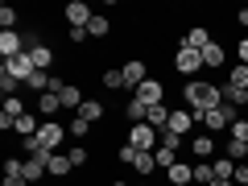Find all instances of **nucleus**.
Segmentation results:
<instances>
[{
    "label": "nucleus",
    "instance_id": "nucleus-1",
    "mask_svg": "<svg viewBox=\"0 0 248 186\" xmlns=\"http://www.w3.org/2000/svg\"><path fill=\"white\" fill-rule=\"evenodd\" d=\"M219 104H223V83H211V79H186L182 83V108H190L195 116L211 112Z\"/></svg>",
    "mask_w": 248,
    "mask_h": 186
},
{
    "label": "nucleus",
    "instance_id": "nucleus-2",
    "mask_svg": "<svg viewBox=\"0 0 248 186\" xmlns=\"http://www.w3.org/2000/svg\"><path fill=\"white\" fill-rule=\"evenodd\" d=\"M170 62H174V71L182 75V79H199V75L207 71V66H203V50H190V46H182V42L174 46Z\"/></svg>",
    "mask_w": 248,
    "mask_h": 186
},
{
    "label": "nucleus",
    "instance_id": "nucleus-3",
    "mask_svg": "<svg viewBox=\"0 0 248 186\" xmlns=\"http://www.w3.org/2000/svg\"><path fill=\"white\" fill-rule=\"evenodd\" d=\"M195 120H199V124H203L207 133H228L232 124H236V120H240V108H232V104H228V99H223V104H219V108H211V112H203V116H195Z\"/></svg>",
    "mask_w": 248,
    "mask_h": 186
},
{
    "label": "nucleus",
    "instance_id": "nucleus-4",
    "mask_svg": "<svg viewBox=\"0 0 248 186\" xmlns=\"http://www.w3.org/2000/svg\"><path fill=\"white\" fill-rule=\"evenodd\" d=\"M186 153H190V161H215L219 157V137L215 133H195V137H186Z\"/></svg>",
    "mask_w": 248,
    "mask_h": 186
},
{
    "label": "nucleus",
    "instance_id": "nucleus-5",
    "mask_svg": "<svg viewBox=\"0 0 248 186\" xmlns=\"http://www.w3.org/2000/svg\"><path fill=\"white\" fill-rule=\"evenodd\" d=\"M128 145L141 149V153H153L161 145V133L153 128V124H128Z\"/></svg>",
    "mask_w": 248,
    "mask_h": 186
},
{
    "label": "nucleus",
    "instance_id": "nucleus-6",
    "mask_svg": "<svg viewBox=\"0 0 248 186\" xmlns=\"http://www.w3.org/2000/svg\"><path fill=\"white\" fill-rule=\"evenodd\" d=\"M62 17H66V29H87L95 13H91V4H87V0H71V4L62 9Z\"/></svg>",
    "mask_w": 248,
    "mask_h": 186
},
{
    "label": "nucleus",
    "instance_id": "nucleus-7",
    "mask_svg": "<svg viewBox=\"0 0 248 186\" xmlns=\"http://www.w3.org/2000/svg\"><path fill=\"white\" fill-rule=\"evenodd\" d=\"M133 95L141 99L145 108H157V104H166V83H161V79H145L141 87L133 91Z\"/></svg>",
    "mask_w": 248,
    "mask_h": 186
},
{
    "label": "nucleus",
    "instance_id": "nucleus-8",
    "mask_svg": "<svg viewBox=\"0 0 248 186\" xmlns=\"http://www.w3.org/2000/svg\"><path fill=\"white\" fill-rule=\"evenodd\" d=\"M120 71H124V83H128V91H137L145 79H153V75H149V62H145V58H128Z\"/></svg>",
    "mask_w": 248,
    "mask_h": 186
},
{
    "label": "nucleus",
    "instance_id": "nucleus-9",
    "mask_svg": "<svg viewBox=\"0 0 248 186\" xmlns=\"http://www.w3.org/2000/svg\"><path fill=\"white\" fill-rule=\"evenodd\" d=\"M58 99H62V116H75V112H79V108H83V99H87V95H83L79 79H71V83H66V87L58 91Z\"/></svg>",
    "mask_w": 248,
    "mask_h": 186
},
{
    "label": "nucleus",
    "instance_id": "nucleus-10",
    "mask_svg": "<svg viewBox=\"0 0 248 186\" xmlns=\"http://www.w3.org/2000/svg\"><path fill=\"white\" fill-rule=\"evenodd\" d=\"M42 178H50V153H33V157H25V182L37 186Z\"/></svg>",
    "mask_w": 248,
    "mask_h": 186
},
{
    "label": "nucleus",
    "instance_id": "nucleus-11",
    "mask_svg": "<svg viewBox=\"0 0 248 186\" xmlns=\"http://www.w3.org/2000/svg\"><path fill=\"white\" fill-rule=\"evenodd\" d=\"M166 186H195V161H174L166 170Z\"/></svg>",
    "mask_w": 248,
    "mask_h": 186
},
{
    "label": "nucleus",
    "instance_id": "nucleus-12",
    "mask_svg": "<svg viewBox=\"0 0 248 186\" xmlns=\"http://www.w3.org/2000/svg\"><path fill=\"white\" fill-rule=\"evenodd\" d=\"M195 112L190 108H174V116H170V133H178V137H195Z\"/></svg>",
    "mask_w": 248,
    "mask_h": 186
},
{
    "label": "nucleus",
    "instance_id": "nucleus-13",
    "mask_svg": "<svg viewBox=\"0 0 248 186\" xmlns=\"http://www.w3.org/2000/svg\"><path fill=\"white\" fill-rule=\"evenodd\" d=\"M0 75H13V79H21V83H25L29 75H33V62H29V54H17V58L0 62Z\"/></svg>",
    "mask_w": 248,
    "mask_h": 186
},
{
    "label": "nucleus",
    "instance_id": "nucleus-14",
    "mask_svg": "<svg viewBox=\"0 0 248 186\" xmlns=\"http://www.w3.org/2000/svg\"><path fill=\"white\" fill-rule=\"evenodd\" d=\"M17 54H25V37H21V29L0 33V58L9 62V58H17Z\"/></svg>",
    "mask_w": 248,
    "mask_h": 186
},
{
    "label": "nucleus",
    "instance_id": "nucleus-15",
    "mask_svg": "<svg viewBox=\"0 0 248 186\" xmlns=\"http://www.w3.org/2000/svg\"><path fill=\"white\" fill-rule=\"evenodd\" d=\"M228 50H232V46H223L219 37H215V42L203 50V66H207V71H219V66H228Z\"/></svg>",
    "mask_w": 248,
    "mask_h": 186
},
{
    "label": "nucleus",
    "instance_id": "nucleus-16",
    "mask_svg": "<svg viewBox=\"0 0 248 186\" xmlns=\"http://www.w3.org/2000/svg\"><path fill=\"white\" fill-rule=\"evenodd\" d=\"M42 120H62V99L54 95V91H46V95H37V108H33Z\"/></svg>",
    "mask_w": 248,
    "mask_h": 186
},
{
    "label": "nucleus",
    "instance_id": "nucleus-17",
    "mask_svg": "<svg viewBox=\"0 0 248 186\" xmlns=\"http://www.w3.org/2000/svg\"><path fill=\"white\" fill-rule=\"evenodd\" d=\"M211 42H215V33L207 25H190V29H186V37H182V46H190V50H207Z\"/></svg>",
    "mask_w": 248,
    "mask_h": 186
},
{
    "label": "nucleus",
    "instance_id": "nucleus-18",
    "mask_svg": "<svg viewBox=\"0 0 248 186\" xmlns=\"http://www.w3.org/2000/svg\"><path fill=\"white\" fill-rule=\"evenodd\" d=\"M75 116H83L87 124H99V120H108V108H104V99H95V95H87L83 99V108Z\"/></svg>",
    "mask_w": 248,
    "mask_h": 186
},
{
    "label": "nucleus",
    "instance_id": "nucleus-19",
    "mask_svg": "<svg viewBox=\"0 0 248 186\" xmlns=\"http://www.w3.org/2000/svg\"><path fill=\"white\" fill-rule=\"evenodd\" d=\"M29 62H33V71L54 75V50H50V46H37V50H29Z\"/></svg>",
    "mask_w": 248,
    "mask_h": 186
},
{
    "label": "nucleus",
    "instance_id": "nucleus-20",
    "mask_svg": "<svg viewBox=\"0 0 248 186\" xmlns=\"http://www.w3.org/2000/svg\"><path fill=\"white\" fill-rule=\"evenodd\" d=\"M120 116H124L128 124H145V116H149V108H145V104H141L137 95H128V104L120 108Z\"/></svg>",
    "mask_w": 248,
    "mask_h": 186
},
{
    "label": "nucleus",
    "instance_id": "nucleus-21",
    "mask_svg": "<svg viewBox=\"0 0 248 186\" xmlns=\"http://www.w3.org/2000/svg\"><path fill=\"white\" fill-rule=\"evenodd\" d=\"M170 116H174V108H170V104H157V108H149L145 124H153L157 133H166V128H170Z\"/></svg>",
    "mask_w": 248,
    "mask_h": 186
},
{
    "label": "nucleus",
    "instance_id": "nucleus-22",
    "mask_svg": "<svg viewBox=\"0 0 248 186\" xmlns=\"http://www.w3.org/2000/svg\"><path fill=\"white\" fill-rule=\"evenodd\" d=\"M99 87H104V91H128V83H124V71H112V66H104V71H99Z\"/></svg>",
    "mask_w": 248,
    "mask_h": 186
},
{
    "label": "nucleus",
    "instance_id": "nucleus-23",
    "mask_svg": "<svg viewBox=\"0 0 248 186\" xmlns=\"http://www.w3.org/2000/svg\"><path fill=\"white\" fill-rule=\"evenodd\" d=\"M66 133H71V141H87L95 133V124H87L83 116H66Z\"/></svg>",
    "mask_w": 248,
    "mask_h": 186
},
{
    "label": "nucleus",
    "instance_id": "nucleus-24",
    "mask_svg": "<svg viewBox=\"0 0 248 186\" xmlns=\"http://www.w3.org/2000/svg\"><path fill=\"white\" fill-rule=\"evenodd\" d=\"M178 153H182V149H174V145H157V149H153V157H157V170H161V174H166L174 161H182Z\"/></svg>",
    "mask_w": 248,
    "mask_h": 186
},
{
    "label": "nucleus",
    "instance_id": "nucleus-25",
    "mask_svg": "<svg viewBox=\"0 0 248 186\" xmlns=\"http://www.w3.org/2000/svg\"><path fill=\"white\" fill-rule=\"evenodd\" d=\"M87 33H91V42H104V37L112 33V21H108L104 13H95V17H91V25H87Z\"/></svg>",
    "mask_w": 248,
    "mask_h": 186
},
{
    "label": "nucleus",
    "instance_id": "nucleus-26",
    "mask_svg": "<svg viewBox=\"0 0 248 186\" xmlns=\"http://www.w3.org/2000/svg\"><path fill=\"white\" fill-rule=\"evenodd\" d=\"M71 157H66V153H50V178H66L71 174Z\"/></svg>",
    "mask_w": 248,
    "mask_h": 186
},
{
    "label": "nucleus",
    "instance_id": "nucleus-27",
    "mask_svg": "<svg viewBox=\"0 0 248 186\" xmlns=\"http://www.w3.org/2000/svg\"><path fill=\"white\" fill-rule=\"evenodd\" d=\"M21 25V13L13 9V4H0V33H9V29Z\"/></svg>",
    "mask_w": 248,
    "mask_h": 186
},
{
    "label": "nucleus",
    "instance_id": "nucleus-28",
    "mask_svg": "<svg viewBox=\"0 0 248 186\" xmlns=\"http://www.w3.org/2000/svg\"><path fill=\"white\" fill-rule=\"evenodd\" d=\"M66 157H71V166H75V170L91 166V149H87V145H71V149H66Z\"/></svg>",
    "mask_w": 248,
    "mask_h": 186
},
{
    "label": "nucleus",
    "instance_id": "nucleus-29",
    "mask_svg": "<svg viewBox=\"0 0 248 186\" xmlns=\"http://www.w3.org/2000/svg\"><path fill=\"white\" fill-rule=\"evenodd\" d=\"M236 166H240V161H232V157H223V153H219V157L211 161V170H215V178H228V182H232V174H236Z\"/></svg>",
    "mask_w": 248,
    "mask_h": 186
},
{
    "label": "nucleus",
    "instance_id": "nucleus-30",
    "mask_svg": "<svg viewBox=\"0 0 248 186\" xmlns=\"http://www.w3.org/2000/svg\"><path fill=\"white\" fill-rule=\"evenodd\" d=\"M223 99H228L232 108H248V91L244 87H232V83H223Z\"/></svg>",
    "mask_w": 248,
    "mask_h": 186
},
{
    "label": "nucleus",
    "instance_id": "nucleus-31",
    "mask_svg": "<svg viewBox=\"0 0 248 186\" xmlns=\"http://www.w3.org/2000/svg\"><path fill=\"white\" fill-rule=\"evenodd\" d=\"M211 182H215L211 161H195V186H211Z\"/></svg>",
    "mask_w": 248,
    "mask_h": 186
},
{
    "label": "nucleus",
    "instance_id": "nucleus-32",
    "mask_svg": "<svg viewBox=\"0 0 248 186\" xmlns=\"http://www.w3.org/2000/svg\"><path fill=\"white\" fill-rule=\"evenodd\" d=\"M228 83H232V87H244V91H248V66H244V62H236V66L228 71Z\"/></svg>",
    "mask_w": 248,
    "mask_h": 186
},
{
    "label": "nucleus",
    "instance_id": "nucleus-33",
    "mask_svg": "<svg viewBox=\"0 0 248 186\" xmlns=\"http://www.w3.org/2000/svg\"><path fill=\"white\" fill-rule=\"evenodd\" d=\"M223 157H232V161H248V145L228 141V145H223Z\"/></svg>",
    "mask_w": 248,
    "mask_h": 186
},
{
    "label": "nucleus",
    "instance_id": "nucleus-34",
    "mask_svg": "<svg viewBox=\"0 0 248 186\" xmlns=\"http://www.w3.org/2000/svg\"><path fill=\"white\" fill-rule=\"evenodd\" d=\"M137 153H141V149H133V145L124 141L120 149H116V161H120V166H137Z\"/></svg>",
    "mask_w": 248,
    "mask_h": 186
},
{
    "label": "nucleus",
    "instance_id": "nucleus-35",
    "mask_svg": "<svg viewBox=\"0 0 248 186\" xmlns=\"http://www.w3.org/2000/svg\"><path fill=\"white\" fill-rule=\"evenodd\" d=\"M228 133H232V141H240V145H248V116H240V120L232 124Z\"/></svg>",
    "mask_w": 248,
    "mask_h": 186
},
{
    "label": "nucleus",
    "instance_id": "nucleus-36",
    "mask_svg": "<svg viewBox=\"0 0 248 186\" xmlns=\"http://www.w3.org/2000/svg\"><path fill=\"white\" fill-rule=\"evenodd\" d=\"M66 42H71V46H87L91 33H87V29H66Z\"/></svg>",
    "mask_w": 248,
    "mask_h": 186
},
{
    "label": "nucleus",
    "instance_id": "nucleus-37",
    "mask_svg": "<svg viewBox=\"0 0 248 186\" xmlns=\"http://www.w3.org/2000/svg\"><path fill=\"white\" fill-rule=\"evenodd\" d=\"M232 182H236V186H248V161H240V166H236V174H232Z\"/></svg>",
    "mask_w": 248,
    "mask_h": 186
},
{
    "label": "nucleus",
    "instance_id": "nucleus-38",
    "mask_svg": "<svg viewBox=\"0 0 248 186\" xmlns=\"http://www.w3.org/2000/svg\"><path fill=\"white\" fill-rule=\"evenodd\" d=\"M232 50H236V58H240V62H244V66H248V33H244V37H240V42H236V46H232Z\"/></svg>",
    "mask_w": 248,
    "mask_h": 186
},
{
    "label": "nucleus",
    "instance_id": "nucleus-39",
    "mask_svg": "<svg viewBox=\"0 0 248 186\" xmlns=\"http://www.w3.org/2000/svg\"><path fill=\"white\" fill-rule=\"evenodd\" d=\"M0 186H29V182H25V174H4Z\"/></svg>",
    "mask_w": 248,
    "mask_h": 186
},
{
    "label": "nucleus",
    "instance_id": "nucleus-40",
    "mask_svg": "<svg viewBox=\"0 0 248 186\" xmlns=\"http://www.w3.org/2000/svg\"><path fill=\"white\" fill-rule=\"evenodd\" d=\"M236 25H244V29H248V4H244V9L236 13Z\"/></svg>",
    "mask_w": 248,
    "mask_h": 186
},
{
    "label": "nucleus",
    "instance_id": "nucleus-41",
    "mask_svg": "<svg viewBox=\"0 0 248 186\" xmlns=\"http://www.w3.org/2000/svg\"><path fill=\"white\" fill-rule=\"evenodd\" d=\"M211 186H236V182H228V178H215V182Z\"/></svg>",
    "mask_w": 248,
    "mask_h": 186
},
{
    "label": "nucleus",
    "instance_id": "nucleus-42",
    "mask_svg": "<svg viewBox=\"0 0 248 186\" xmlns=\"http://www.w3.org/2000/svg\"><path fill=\"white\" fill-rule=\"evenodd\" d=\"M108 186H128V182H120V178H112V182H108Z\"/></svg>",
    "mask_w": 248,
    "mask_h": 186
},
{
    "label": "nucleus",
    "instance_id": "nucleus-43",
    "mask_svg": "<svg viewBox=\"0 0 248 186\" xmlns=\"http://www.w3.org/2000/svg\"><path fill=\"white\" fill-rule=\"evenodd\" d=\"M133 186H149V182H133Z\"/></svg>",
    "mask_w": 248,
    "mask_h": 186
}]
</instances>
